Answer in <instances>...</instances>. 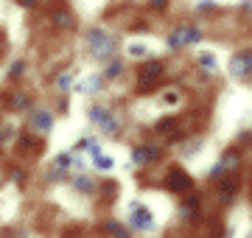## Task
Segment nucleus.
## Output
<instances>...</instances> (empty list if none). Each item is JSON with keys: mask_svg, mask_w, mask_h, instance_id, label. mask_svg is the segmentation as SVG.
<instances>
[{"mask_svg": "<svg viewBox=\"0 0 252 238\" xmlns=\"http://www.w3.org/2000/svg\"><path fill=\"white\" fill-rule=\"evenodd\" d=\"M23 67H26L23 62H14V64H11V70H9V76H20V73H23Z\"/></svg>", "mask_w": 252, "mask_h": 238, "instance_id": "20", "label": "nucleus"}, {"mask_svg": "<svg viewBox=\"0 0 252 238\" xmlns=\"http://www.w3.org/2000/svg\"><path fill=\"white\" fill-rule=\"evenodd\" d=\"M230 73L235 76V79H238V76H250L252 73V54L250 51H247V54H235L233 56V64H230Z\"/></svg>", "mask_w": 252, "mask_h": 238, "instance_id": "4", "label": "nucleus"}, {"mask_svg": "<svg viewBox=\"0 0 252 238\" xmlns=\"http://www.w3.org/2000/svg\"><path fill=\"white\" fill-rule=\"evenodd\" d=\"M95 165H98V171H109L115 163H112V157H104V154L98 151V154H95Z\"/></svg>", "mask_w": 252, "mask_h": 238, "instance_id": "14", "label": "nucleus"}, {"mask_svg": "<svg viewBox=\"0 0 252 238\" xmlns=\"http://www.w3.org/2000/svg\"><path fill=\"white\" fill-rule=\"evenodd\" d=\"M182 37H185V45H190V42H199V39H202V31L188 26V28H182Z\"/></svg>", "mask_w": 252, "mask_h": 238, "instance_id": "12", "label": "nucleus"}, {"mask_svg": "<svg viewBox=\"0 0 252 238\" xmlns=\"http://www.w3.org/2000/svg\"><path fill=\"white\" fill-rule=\"evenodd\" d=\"M132 216H129V224H132V230H149L152 227V213L146 210V208H140V205H132Z\"/></svg>", "mask_w": 252, "mask_h": 238, "instance_id": "5", "label": "nucleus"}, {"mask_svg": "<svg viewBox=\"0 0 252 238\" xmlns=\"http://www.w3.org/2000/svg\"><path fill=\"white\" fill-rule=\"evenodd\" d=\"M196 210H199V196H188V202L182 205V219H193Z\"/></svg>", "mask_w": 252, "mask_h": 238, "instance_id": "10", "label": "nucleus"}, {"mask_svg": "<svg viewBox=\"0 0 252 238\" xmlns=\"http://www.w3.org/2000/svg\"><path fill=\"white\" fill-rule=\"evenodd\" d=\"M31 126H34L36 132H48V129L54 126V115L48 110H36L34 118H31Z\"/></svg>", "mask_w": 252, "mask_h": 238, "instance_id": "7", "label": "nucleus"}, {"mask_svg": "<svg viewBox=\"0 0 252 238\" xmlns=\"http://www.w3.org/2000/svg\"><path fill=\"white\" fill-rule=\"evenodd\" d=\"M14 107H17V110H26V107H28V98H26V95H17V98H14Z\"/></svg>", "mask_w": 252, "mask_h": 238, "instance_id": "19", "label": "nucleus"}, {"mask_svg": "<svg viewBox=\"0 0 252 238\" xmlns=\"http://www.w3.org/2000/svg\"><path fill=\"white\" fill-rule=\"evenodd\" d=\"M152 6H154V9H165V6H168V0H152Z\"/></svg>", "mask_w": 252, "mask_h": 238, "instance_id": "22", "label": "nucleus"}, {"mask_svg": "<svg viewBox=\"0 0 252 238\" xmlns=\"http://www.w3.org/2000/svg\"><path fill=\"white\" fill-rule=\"evenodd\" d=\"M168 188H171L174 193H190V188H193V179H190L182 168H174L171 174H168Z\"/></svg>", "mask_w": 252, "mask_h": 238, "instance_id": "3", "label": "nucleus"}, {"mask_svg": "<svg viewBox=\"0 0 252 238\" xmlns=\"http://www.w3.org/2000/svg\"><path fill=\"white\" fill-rule=\"evenodd\" d=\"M135 163H152V160H160V149H154V146H137L135 149Z\"/></svg>", "mask_w": 252, "mask_h": 238, "instance_id": "8", "label": "nucleus"}, {"mask_svg": "<svg viewBox=\"0 0 252 238\" xmlns=\"http://www.w3.org/2000/svg\"><path fill=\"white\" fill-rule=\"evenodd\" d=\"M129 54H135V56H146L149 51H146L143 45H132V48H129Z\"/></svg>", "mask_w": 252, "mask_h": 238, "instance_id": "21", "label": "nucleus"}, {"mask_svg": "<svg viewBox=\"0 0 252 238\" xmlns=\"http://www.w3.org/2000/svg\"><path fill=\"white\" fill-rule=\"evenodd\" d=\"M56 26H62V28H73V14H70V11H67V9H59V11H56Z\"/></svg>", "mask_w": 252, "mask_h": 238, "instance_id": "11", "label": "nucleus"}, {"mask_svg": "<svg viewBox=\"0 0 252 238\" xmlns=\"http://www.w3.org/2000/svg\"><path fill=\"white\" fill-rule=\"evenodd\" d=\"M162 76V64L160 62H152V64H146L143 70H140V87H149V84H154L157 79Z\"/></svg>", "mask_w": 252, "mask_h": 238, "instance_id": "6", "label": "nucleus"}, {"mask_svg": "<svg viewBox=\"0 0 252 238\" xmlns=\"http://www.w3.org/2000/svg\"><path fill=\"white\" fill-rule=\"evenodd\" d=\"M104 230H107V233H115V236H126V230L121 227V224H115V221H109V224H104Z\"/></svg>", "mask_w": 252, "mask_h": 238, "instance_id": "17", "label": "nucleus"}, {"mask_svg": "<svg viewBox=\"0 0 252 238\" xmlns=\"http://www.w3.org/2000/svg\"><path fill=\"white\" fill-rule=\"evenodd\" d=\"M17 3H23V6H28V9H34V6L39 3V0H17Z\"/></svg>", "mask_w": 252, "mask_h": 238, "instance_id": "24", "label": "nucleus"}, {"mask_svg": "<svg viewBox=\"0 0 252 238\" xmlns=\"http://www.w3.org/2000/svg\"><path fill=\"white\" fill-rule=\"evenodd\" d=\"M235 193H238V182H235L233 177L230 179H224V182L219 185V196H221V202H233Z\"/></svg>", "mask_w": 252, "mask_h": 238, "instance_id": "9", "label": "nucleus"}, {"mask_svg": "<svg viewBox=\"0 0 252 238\" xmlns=\"http://www.w3.org/2000/svg\"><path fill=\"white\" fill-rule=\"evenodd\" d=\"M199 62L205 64V67H210V70H216V67H219V62L213 59V54H202V56H199Z\"/></svg>", "mask_w": 252, "mask_h": 238, "instance_id": "16", "label": "nucleus"}, {"mask_svg": "<svg viewBox=\"0 0 252 238\" xmlns=\"http://www.w3.org/2000/svg\"><path fill=\"white\" fill-rule=\"evenodd\" d=\"M67 87H70V73H64L56 79V90H67Z\"/></svg>", "mask_w": 252, "mask_h": 238, "instance_id": "18", "label": "nucleus"}, {"mask_svg": "<svg viewBox=\"0 0 252 238\" xmlns=\"http://www.w3.org/2000/svg\"><path fill=\"white\" fill-rule=\"evenodd\" d=\"M121 70H124V64L118 62L115 56H112V59H109V67L104 70V79H115V76L121 73Z\"/></svg>", "mask_w": 252, "mask_h": 238, "instance_id": "13", "label": "nucleus"}, {"mask_svg": "<svg viewBox=\"0 0 252 238\" xmlns=\"http://www.w3.org/2000/svg\"><path fill=\"white\" fill-rule=\"evenodd\" d=\"M90 118H93V123H95L101 132H107V135H118V129H121L118 126V118L107 110V107H93Z\"/></svg>", "mask_w": 252, "mask_h": 238, "instance_id": "2", "label": "nucleus"}, {"mask_svg": "<svg viewBox=\"0 0 252 238\" xmlns=\"http://www.w3.org/2000/svg\"><path fill=\"white\" fill-rule=\"evenodd\" d=\"M241 9H244V11H247V14L252 17V0H244V6H241Z\"/></svg>", "mask_w": 252, "mask_h": 238, "instance_id": "23", "label": "nucleus"}, {"mask_svg": "<svg viewBox=\"0 0 252 238\" xmlns=\"http://www.w3.org/2000/svg\"><path fill=\"white\" fill-rule=\"evenodd\" d=\"M84 39H87V45H90V54L95 56V59H104V62H109L118 51V39L104 34V31H98V28H90V31L84 34Z\"/></svg>", "mask_w": 252, "mask_h": 238, "instance_id": "1", "label": "nucleus"}, {"mask_svg": "<svg viewBox=\"0 0 252 238\" xmlns=\"http://www.w3.org/2000/svg\"><path fill=\"white\" fill-rule=\"evenodd\" d=\"M73 185H76V191H81V193H93V182L87 179V177H79Z\"/></svg>", "mask_w": 252, "mask_h": 238, "instance_id": "15", "label": "nucleus"}]
</instances>
